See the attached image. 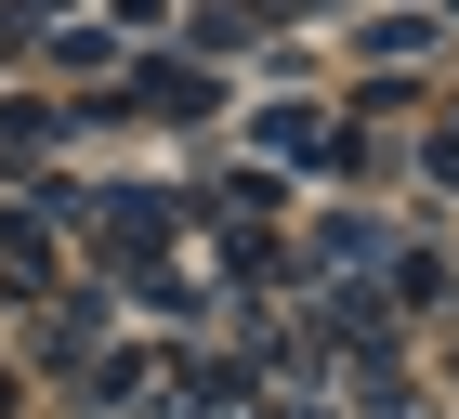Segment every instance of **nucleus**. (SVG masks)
Returning <instances> with one entry per match:
<instances>
[{
	"instance_id": "1",
	"label": "nucleus",
	"mask_w": 459,
	"mask_h": 419,
	"mask_svg": "<svg viewBox=\"0 0 459 419\" xmlns=\"http://www.w3.org/2000/svg\"><path fill=\"white\" fill-rule=\"evenodd\" d=\"M158 236H171V197H106V249L118 262H144Z\"/></svg>"
},
{
	"instance_id": "2",
	"label": "nucleus",
	"mask_w": 459,
	"mask_h": 419,
	"mask_svg": "<svg viewBox=\"0 0 459 419\" xmlns=\"http://www.w3.org/2000/svg\"><path fill=\"white\" fill-rule=\"evenodd\" d=\"M263 27H276V0H223L211 13V39H263Z\"/></svg>"
}]
</instances>
